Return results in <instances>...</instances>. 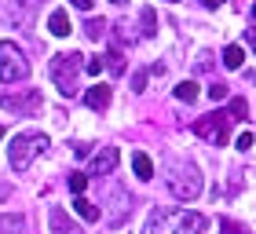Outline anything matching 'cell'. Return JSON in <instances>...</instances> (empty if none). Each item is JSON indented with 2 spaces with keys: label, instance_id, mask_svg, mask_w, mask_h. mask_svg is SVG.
Wrapping results in <instances>:
<instances>
[{
  "label": "cell",
  "instance_id": "19",
  "mask_svg": "<svg viewBox=\"0 0 256 234\" xmlns=\"http://www.w3.org/2000/svg\"><path fill=\"white\" fill-rule=\"evenodd\" d=\"M242 117H249V102L246 99H230V121H242Z\"/></svg>",
  "mask_w": 256,
  "mask_h": 234
},
{
  "label": "cell",
  "instance_id": "16",
  "mask_svg": "<svg viewBox=\"0 0 256 234\" xmlns=\"http://www.w3.org/2000/svg\"><path fill=\"white\" fill-rule=\"evenodd\" d=\"M176 99L180 102H194L198 99V80H180L176 84Z\"/></svg>",
  "mask_w": 256,
  "mask_h": 234
},
{
  "label": "cell",
  "instance_id": "28",
  "mask_svg": "<svg viewBox=\"0 0 256 234\" xmlns=\"http://www.w3.org/2000/svg\"><path fill=\"white\" fill-rule=\"evenodd\" d=\"M202 4H205V8H220V0H202Z\"/></svg>",
  "mask_w": 256,
  "mask_h": 234
},
{
  "label": "cell",
  "instance_id": "14",
  "mask_svg": "<svg viewBox=\"0 0 256 234\" xmlns=\"http://www.w3.org/2000/svg\"><path fill=\"white\" fill-rule=\"evenodd\" d=\"M0 234H26V220L22 216H0Z\"/></svg>",
  "mask_w": 256,
  "mask_h": 234
},
{
  "label": "cell",
  "instance_id": "27",
  "mask_svg": "<svg viewBox=\"0 0 256 234\" xmlns=\"http://www.w3.org/2000/svg\"><path fill=\"white\" fill-rule=\"evenodd\" d=\"M70 4H74L77 11H92V0H70Z\"/></svg>",
  "mask_w": 256,
  "mask_h": 234
},
{
  "label": "cell",
  "instance_id": "10",
  "mask_svg": "<svg viewBox=\"0 0 256 234\" xmlns=\"http://www.w3.org/2000/svg\"><path fill=\"white\" fill-rule=\"evenodd\" d=\"M48 220H52V234H80L74 224H70V216L62 212V208H52Z\"/></svg>",
  "mask_w": 256,
  "mask_h": 234
},
{
  "label": "cell",
  "instance_id": "2",
  "mask_svg": "<svg viewBox=\"0 0 256 234\" xmlns=\"http://www.w3.org/2000/svg\"><path fill=\"white\" fill-rule=\"evenodd\" d=\"M44 150H48V136H44V132H22V136L11 139L8 161H11V168H15V172H26Z\"/></svg>",
  "mask_w": 256,
  "mask_h": 234
},
{
  "label": "cell",
  "instance_id": "17",
  "mask_svg": "<svg viewBox=\"0 0 256 234\" xmlns=\"http://www.w3.org/2000/svg\"><path fill=\"white\" fill-rule=\"evenodd\" d=\"M158 33V15L154 8H143V37H154Z\"/></svg>",
  "mask_w": 256,
  "mask_h": 234
},
{
  "label": "cell",
  "instance_id": "29",
  "mask_svg": "<svg viewBox=\"0 0 256 234\" xmlns=\"http://www.w3.org/2000/svg\"><path fill=\"white\" fill-rule=\"evenodd\" d=\"M114 4H128V0H114Z\"/></svg>",
  "mask_w": 256,
  "mask_h": 234
},
{
  "label": "cell",
  "instance_id": "4",
  "mask_svg": "<svg viewBox=\"0 0 256 234\" xmlns=\"http://www.w3.org/2000/svg\"><path fill=\"white\" fill-rule=\"evenodd\" d=\"M80 58L84 55H77V52H66V55H55L52 58V66H48V74L55 80V88L62 92V96H77V74H80Z\"/></svg>",
  "mask_w": 256,
  "mask_h": 234
},
{
  "label": "cell",
  "instance_id": "25",
  "mask_svg": "<svg viewBox=\"0 0 256 234\" xmlns=\"http://www.w3.org/2000/svg\"><path fill=\"white\" fill-rule=\"evenodd\" d=\"M252 143H256V136H252V132H242V136H238V150H249Z\"/></svg>",
  "mask_w": 256,
  "mask_h": 234
},
{
  "label": "cell",
  "instance_id": "20",
  "mask_svg": "<svg viewBox=\"0 0 256 234\" xmlns=\"http://www.w3.org/2000/svg\"><path fill=\"white\" fill-rule=\"evenodd\" d=\"M84 186H88V172H74L70 176V190L74 194H84Z\"/></svg>",
  "mask_w": 256,
  "mask_h": 234
},
{
  "label": "cell",
  "instance_id": "15",
  "mask_svg": "<svg viewBox=\"0 0 256 234\" xmlns=\"http://www.w3.org/2000/svg\"><path fill=\"white\" fill-rule=\"evenodd\" d=\"M242 62H246V52H242L238 44H230V48L224 52V66L227 70H242Z\"/></svg>",
  "mask_w": 256,
  "mask_h": 234
},
{
  "label": "cell",
  "instance_id": "22",
  "mask_svg": "<svg viewBox=\"0 0 256 234\" xmlns=\"http://www.w3.org/2000/svg\"><path fill=\"white\" fill-rule=\"evenodd\" d=\"M220 230H224V234H249L242 224H234V220H220Z\"/></svg>",
  "mask_w": 256,
  "mask_h": 234
},
{
  "label": "cell",
  "instance_id": "33",
  "mask_svg": "<svg viewBox=\"0 0 256 234\" xmlns=\"http://www.w3.org/2000/svg\"><path fill=\"white\" fill-rule=\"evenodd\" d=\"M168 4H176V0H168Z\"/></svg>",
  "mask_w": 256,
  "mask_h": 234
},
{
  "label": "cell",
  "instance_id": "3",
  "mask_svg": "<svg viewBox=\"0 0 256 234\" xmlns=\"http://www.w3.org/2000/svg\"><path fill=\"white\" fill-rule=\"evenodd\" d=\"M202 172H198V165H190V161H176V165L168 168V190L180 198V202H194L198 194H202Z\"/></svg>",
  "mask_w": 256,
  "mask_h": 234
},
{
  "label": "cell",
  "instance_id": "24",
  "mask_svg": "<svg viewBox=\"0 0 256 234\" xmlns=\"http://www.w3.org/2000/svg\"><path fill=\"white\" fill-rule=\"evenodd\" d=\"M84 70H88L92 77H99V74H102V58H88V62H84Z\"/></svg>",
  "mask_w": 256,
  "mask_h": 234
},
{
  "label": "cell",
  "instance_id": "21",
  "mask_svg": "<svg viewBox=\"0 0 256 234\" xmlns=\"http://www.w3.org/2000/svg\"><path fill=\"white\" fill-rule=\"evenodd\" d=\"M102 30H106V26H102L99 18H88V22H84V33H88L92 40H99V37H102Z\"/></svg>",
  "mask_w": 256,
  "mask_h": 234
},
{
  "label": "cell",
  "instance_id": "30",
  "mask_svg": "<svg viewBox=\"0 0 256 234\" xmlns=\"http://www.w3.org/2000/svg\"><path fill=\"white\" fill-rule=\"evenodd\" d=\"M0 139H4V124H0Z\"/></svg>",
  "mask_w": 256,
  "mask_h": 234
},
{
  "label": "cell",
  "instance_id": "7",
  "mask_svg": "<svg viewBox=\"0 0 256 234\" xmlns=\"http://www.w3.org/2000/svg\"><path fill=\"white\" fill-rule=\"evenodd\" d=\"M0 106H4L8 114H33L40 106V92H22V96H0Z\"/></svg>",
  "mask_w": 256,
  "mask_h": 234
},
{
  "label": "cell",
  "instance_id": "31",
  "mask_svg": "<svg viewBox=\"0 0 256 234\" xmlns=\"http://www.w3.org/2000/svg\"><path fill=\"white\" fill-rule=\"evenodd\" d=\"M252 52H256V37H252Z\"/></svg>",
  "mask_w": 256,
  "mask_h": 234
},
{
  "label": "cell",
  "instance_id": "23",
  "mask_svg": "<svg viewBox=\"0 0 256 234\" xmlns=\"http://www.w3.org/2000/svg\"><path fill=\"white\" fill-rule=\"evenodd\" d=\"M208 99H212V102H224V99H227V84H224V80L208 88Z\"/></svg>",
  "mask_w": 256,
  "mask_h": 234
},
{
  "label": "cell",
  "instance_id": "9",
  "mask_svg": "<svg viewBox=\"0 0 256 234\" xmlns=\"http://www.w3.org/2000/svg\"><path fill=\"white\" fill-rule=\"evenodd\" d=\"M84 102H88V110H106L110 106V88L106 84H92L84 92Z\"/></svg>",
  "mask_w": 256,
  "mask_h": 234
},
{
  "label": "cell",
  "instance_id": "6",
  "mask_svg": "<svg viewBox=\"0 0 256 234\" xmlns=\"http://www.w3.org/2000/svg\"><path fill=\"white\" fill-rule=\"evenodd\" d=\"M194 136L208 139L212 146H227V139H230V117L227 114H205V117H198V121H194Z\"/></svg>",
  "mask_w": 256,
  "mask_h": 234
},
{
  "label": "cell",
  "instance_id": "32",
  "mask_svg": "<svg viewBox=\"0 0 256 234\" xmlns=\"http://www.w3.org/2000/svg\"><path fill=\"white\" fill-rule=\"evenodd\" d=\"M252 18H256V4H252Z\"/></svg>",
  "mask_w": 256,
  "mask_h": 234
},
{
  "label": "cell",
  "instance_id": "11",
  "mask_svg": "<svg viewBox=\"0 0 256 234\" xmlns=\"http://www.w3.org/2000/svg\"><path fill=\"white\" fill-rule=\"evenodd\" d=\"M48 30L55 33V37H70V33H74V30H70V15H66L62 8H59V11H52V15H48Z\"/></svg>",
  "mask_w": 256,
  "mask_h": 234
},
{
  "label": "cell",
  "instance_id": "12",
  "mask_svg": "<svg viewBox=\"0 0 256 234\" xmlns=\"http://www.w3.org/2000/svg\"><path fill=\"white\" fill-rule=\"evenodd\" d=\"M132 172L139 176V180H154V161H150L143 150H136L132 154Z\"/></svg>",
  "mask_w": 256,
  "mask_h": 234
},
{
  "label": "cell",
  "instance_id": "13",
  "mask_svg": "<svg viewBox=\"0 0 256 234\" xmlns=\"http://www.w3.org/2000/svg\"><path fill=\"white\" fill-rule=\"evenodd\" d=\"M74 208H77V216H80V220H88V224H96V220H99V208L92 205L84 194H77V198H74Z\"/></svg>",
  "mask_w": 256,
  "mask_h": 234
},
{
  "label": "cell",
  "instance_id": "18",
  "mask_svg": "<svg viewBox=\"0 0 256 234\" xmlns=\"http://www.w3.org/2000/svg\"><path fill=\"white\" fill-rule=\"evenodd\" d=\"M106 66L114 70V74H124V55H121V48H110V55H106Z\"/></svg>",
  "mask_w": 256,
  "mask_h": 234
},
{
  "label": "cell",
  "instance_id": "1",
  "mask_svg": "<svg viewBox=\"0 0 256 234\" xmlns=\"http://www.w3.org/2000/svg\"><path fill=\"white\" fill-rule=\"evenodd\" d=\"M205 230V216L190 212V208H172V212H158L150 220L146 234H202Z\"/></svg>",
  "mask_w": 256,
  "mask_h": 234
},
{
  "label": "cell",
  "instance_id": "5",
  "mask_svg": "<svg viewBox=\"0 0 256 234\" xmlns=\"http://www.w3.org/2000/svg\"><path fill=\"white\" fill-rule=\"evenodd\" d=\"M30 74V62H26V55H22L18 44H11V40H0V80L4 84H15V80H22Z\"/></svg>",
  "mask_w": 256,
  "mask_h": 234
},
{
  "label": "cell",
  "instance_id": "26",
  "mask_svg": "<svg viewBox=\"0 0 256 234\" xmlns=\"http://www.w3.org/2000/svg\"><path fill=\"white\" fill-rule=\"evenodd\" d=\"M132 88H136V92H143V88H146V70H139V74L132 77Z\"/></svg>",
  "mask_w": 256,
  "mask_h": 234
},
{
  "label": "cell",
  "instance_id": "8",
  "mask_svg": "<svg viewBox=\"0 0 256 234\" xmlns=\"http://www.w3.org/2000/svg\"><path fill=\"white\" fill-rule=\"evenodd\" d=\"M118 161H121L118 146H102L99 154L92 158V165H88V176H106V172H114V168H118Z\"/></svg>",
  "mask_w": 256,
  "mask_h": 234
}]
</instances>
